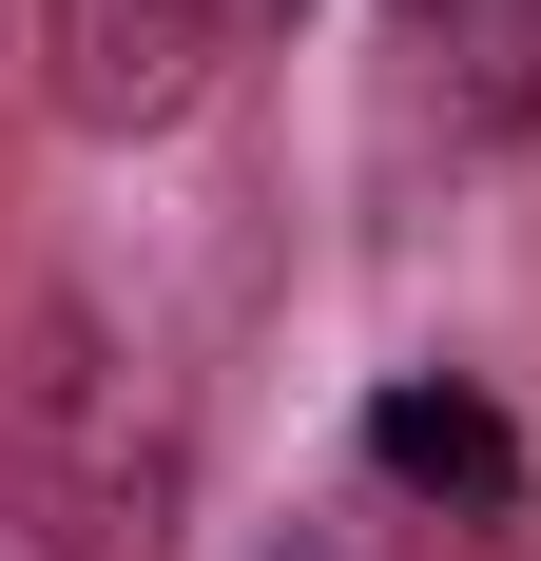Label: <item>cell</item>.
<instances>
[{
	"label": "cell",
	"instance_id": "6da1fadb",
	"mask_svg": "<svg viewBox=\"0 0 541 561\" xmlns=\"http://www.w3.org/2000/svg\"><path fill=\"white\" fill-rule=\"evenodd\" d=\"M0 484H20L39 561H174V523H194L174 388L78 310V290L20 310V368H0Z\"/></svg>",
	"mask_w": 541,
	"mask_h": 561
},
{
	"label": "cell",
	"instance_id": "7a4b0ae2",
	"mask_svg": "<svg viewBox=\"0 0 541 561\" xmlns=\"http://www.w3.org/2000/svg\"><path fill=\"white\" fill-rule=\"evenodd\" d=\"M214 39H232V0H58V98L97 136H156L214 78Z\"/></svg>",
	"mask_w": 541,
	"mask_h": 561
},
{
	"label": "cell",
	"instance_id": "3957f363",
	"mask_svg": "<svg viewBox=\"0 0 541 561\" xmlns=\"http://www.w3.org/2000/svg\"><path fill=\"white\" fill-rule=\"evenodd\" d=\"M368 446H387V484H426V504H522V446H503L484 388H387Z\"/></svg>",
	"mask_w": 541,
	"mask_h": 561
},
{
	"label": "cell",
	"instance_id": "277c9868",
	"mask_svg": "<svg viewBox=\"0 0 541 561\" xmlns=\"http://www.w3.org/2000/svg\"><path fill=\"white\" fill-rule=\"evenodd\" d=\"M232 20H290V0H232Z\"/></svg>",
	"mask_w": 541,
	"mask_h": 561
},
{
	"label": "cell",
	"instance_id": "5b68a950",
	"mask_svg": "<svg viewBox=\"0 0 541 561\" xmlns=\"http://www.w3.org/2000/svg\"><path fill=\"white\" fill-rule=\"evenodd\" d=\"M406 20H445V0H406Z\"/></svg>",
	"mask_w": 541,
	"mask_h": 561
}]
</instances>
